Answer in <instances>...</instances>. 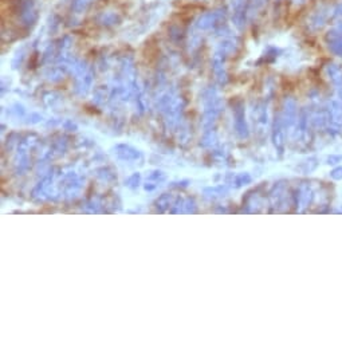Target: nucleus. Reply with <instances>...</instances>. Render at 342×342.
I'll use <instances>...</instances> for the list:
<instances>
[{
	"instance_id": "1",
	"label": "nucleus",
	"mask_w": 342,
	"mask_h": 342,
	"mask_svg": "<svg viewBox=\"0 0 342 342\" xmlns=\"http://www.w3.org/2000/svg\"><path fill=\"white\" fill-rule=\"evenodd\" d=\"M330 15H332V10H330L329 5L325 4V3L317 5L316 8L313 10V12L310 14V16H309V19H307V27H309V30L313 32L321 31L322 28H323V26L326 24L327 19L330 18Z\"/></svg>"
},
{
	"instance_id": "2",
	"label": "nucleus",
	"mask_w": 342,
	"mask_h": 342,
	"mask_svg": "<svg viewBox=\"0 0 342 342\" xmlns=\"http://www.w3.org/2000/svg\"><path fill=\"white\" fill-rule=\"evenodd\" d=\"M329 111H330L329 130H330L332 134H342V101H330Z\"/></svg>"
},
{
	"instance_id": "3",
	"label": "nucleus",
	"mask_w": 342,
	"mask_h": 342,
	"mask_svg": "<svg viewBox=\"0 0 342 342\" xmlns=\"http://www.w3.org/2000/svg\"><path fill=\"white\" fill-rule=\"evenodd\" d=\"M221 21H224V11H211V12H207L204 15H201L199 18V21L196 23V26L199 28H210V27L216 26L217 23H220Z\"/></svg>"
},
{
	"instance_id": "4",
	"label": "nucleus",
	"mask_w": 342,
	"mask_h": 342,
	"mask_svg": "<svg viewBox=\"0 0 342 342\" xmlns=\"http://www.w3.org/2000/svg\"><path fill=\"white\" fill-rule=\"evenodd\" d=\"M325 73H326L327 78L332 82L334 86L336 91H342V68L340 64L330 62L325 66Z\"/></svg>"
},
{
	"instance_id": "5",
	"label": "nucleus",
	"mask_w": 342,
	"mask_h": 342,
	"mask_svg": "<svg viewBox=\"0 0 342 342\" xmlns=\"http://www.w3.org/2000/svg\"><path fill=\"white\" fill-rule=\"evenodd\" d=\"M311 122L317 129H326L330 125V111L329 109H320L311 117Z\"/></svg>"
},
{
	"instance_id": "6",
	"label": "nucleus",
	"mask_w": 342,
	"mask_h": 342,
	"mask_svg": "<svg viewBox=\"0 0 342 342\" xmlns=\"http://www.w3.org/2000/svg\"><path fill=\"white\" fill-rule=\"evenodd\" d=\"M329 46V50L333 55L342 58V35H337V37L326 38L325 39Z\"/></svg>"
},
{
	"instance_id": "7",
	"label": "nucleus",
	"mask_w": 342,
	"mask_h": 342,
	"mask_svg": "<svg viewBox=\"0 0 342 342\" xmlns=\"http://www.w3.org/2000/svg\"><path fill=\"white\" fill-rule=\"evenodd\" d=\"M98 21L102 24H116L117 21H121L120 15L117 14L116 11H104L100 16H98Z\"/></svg>"
},
{
	"instance_id": "8",
	"label": "nucleus",
	"mask_w": 342,
	"mask_h": 342,
	"mask_svg": "<svg viewBox=\"0 0 342 342\" xmlns=\"http://www.w3.org/2000/svg\"><path fill=\"white\" fill-rule=\"evenodd\" d=\"M94 0H73V4H71V10L75 14H82L85 11L87 10L90 7V4L93 3Z\"/></svg>"
},
{
	"instance_id": "9",
	"label": "nucleus",
	"mask_w": 342,
	"mask_h": 342,
	"mask_svg": "<svg viewBox=\"0 0 342 342\" xmlns=\"http://www.w3.org/2000/svg\"><path fill=\"white\" fill-rule=\"evenodd\" d=\"M267 0H251L248 3V12H256L259 11L264 4H266Z\"/></svg>"
},
{
	"instance_id": "10",
	"label": "nucleus",
	"mask_w": 342,
	"mask_h": 342,
	"mask_svg": "<svg viewBox=\"0 0 342 342\" xmlns=\"http://www.w3.org/2000/svg\"><path fill=\"white\" fill-rule=\"evenodd\" d=\"M330 179L334 180V181H341L342 180V165H336L334 168L330 171Z\"/></svg>"
},
{
	"instance_id": "11",
	"label": "nucleus",
	"mask_w": 342,
	"mask_h": 342,
	"mask_svg": "<svg viewBox=\"0 0 342 342\" xmlns=\"http://www.w3.org/2000/svg\"><path fill=\"white\" fill-rule=\"evenodd\" d=\"M342 161V154H329L326 157V164L327 165H333L336 167Z\"/></svg>"
},
{
	"instance_id": "12",
	"label": "nucleus",
	"mask_w": 342,
	"mask_h": 342,
	"mask_svg": "<svg viewBox=\"0 0 342 342\" xmlns=\"http://www.w3.org/2000/svg\"><path fill=\"white\" fill-rule=\"evenodd\" d=\"M332 16H333V19H336V21L342 19V3H338V4H336L334 7H333Z\"/></svg>"
},
{
	"instance_id": "13",
	"label": "nucleus",
	"mask_w": 342,
	"mask_h": 342,
	"mask_svg": "<svg viewBox=\"0 0 342 342\" xmlns=\"http://www.w3.org/2000/svg\"><path fill=\"white\" fill-rule=\"evenodd\" d=\"M336 212H337V214H342V207L338 211H336Z\"/></svg>"
}]
</instances>
